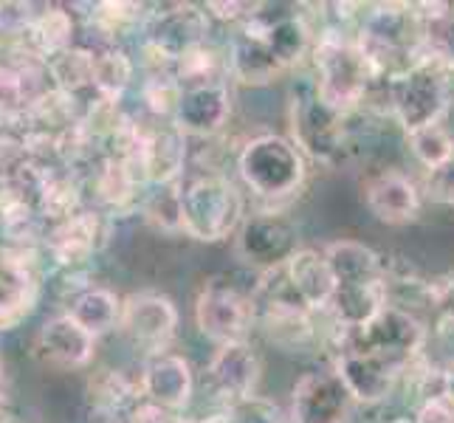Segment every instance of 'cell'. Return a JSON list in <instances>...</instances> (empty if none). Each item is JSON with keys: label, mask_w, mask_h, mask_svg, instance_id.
<instances>
[{"label": "cell", "mask_w": 454, "mask_h": 423, "mask_svg": "<svg viewBox=\"0 0 454 423\" xmlns=\"http://www.w3.org/2000/svg\"><path fill=\"white\" fill-rule=\"evenodd\" d=\"M356 43L381 85H389L427 59L418 6H372L356 28Z\"/></svg>", "instance_id": "6da1fadb"}, {"label": "cell", "mask_w": 454, "mask_h": 423, "mask_svg": "<svg viewBox=\"0 0 454 423\" xmlns=\"http://www.w3.org/2000/svg\"><path fill=\"white\" fill-rule=\"evenodd\" d=\"M310 57L313 71H317L313 93L344 116H353L358 107H364L372 88L381 85L375 80L364 51L358 49L356 31L348 35V31L327 28L313 43Z\"/></svg>", "instance_id": "7a4b0ae2"}, {"label": "cell", "mask_w": 454, "mask_h": 423, "mask_svg": "<svg viewBox=\"0 0 454 423\" xmlns=\"http://www.w3.org/2000/svg\"><path fill=\"white\" fill-rule=\"evenodd\" d=\"M243 195L221 172L181 184V231L198 243H221L243 226Z\"/></svg>", "instance_id": "3957f363"}, {"label": "cell", "mask_w": 454, "mask_h": 423, "mask_svg": "<svg viewBox=\"0 0 454 423\" xmlns=\"http://www.w3.org/2000/svg\"><path fill=\"white\" fill-rule=\"evenodd\" d=\"M243 184L262 200H283L296 195L305 181V155L294 138L265 133L246 141L238 155Z\"/></svg>", "instance_id": "277c9868"}, {"label": "cell", "mask_w": 454, "mask_h": 423, "mask_svg": "<svg viewBox=\"0 0 454 423\" xmlns=\"http://www.w3.org/2000/svg\"><path fill=\"white\" fill-rule=\"evenodd\" d=\"M424 341H427V327L415 313H410L401 305H387L379 317L362 327H350V331L339 327L336 348H356L372 356H381L384 362L395 364L401 372H406L420 358Z\"/></svg>", "instance_id": "5b68a950"}, {"label": "cell", "mask_w": 454, "mask_h": 423, "mask_svg": "<svg viewBox=\"0 0 454 423\" xmlns=\"http://www.w3.org/2000/svg\"><path fill=\"white\" fill-rule=\"evenodd\" d=\"M387 102L393 119L406 130V136L432 128V124H441L451 107V88L446 71L424 59L420 66L387 85Z\"/></svg>", "instance_id": "8992f818"}, {"label": "cell", "mask_w": 454, "mask_h": 423, "mask_svg": "<svg viewBox=\"0 0 454 423\" xmlns=\"http://www.w3.org/2000/svg\"><path fill=\"white\" fill-rule=\"evenodd\" d=\"M348 119L331 105H325L317 93H302L291 105V133L294 145L302 150L305 159L333 167L348 153Z\"/></svg>", "instance_id": "52a82bcc"}, {"label": "cell", "mask_w": 454, "mask_h": 423, "mask_svg": "<svg viewBox=\"0 0 454 423\" xmlns=\"http://www.w3.org/2000/svg\"><path fill=\"white\" fill-rule=\"evenodd\" d=\"M145 54L153 71H172L176 59L207 43L209 31V12H198L190 4L164 6L159 12H150L145 18Z\"/></svg>", "instance_id": "ba28073f"}, {"label": "cell", "mask_w": 454, "mask_h": 423, "mask_svg": "<svg viewBox=\"0 0 454 423\" xmlns=\"http://www.w3.org/2000/svg\"><path fill=\"white\" fill-rule=\"evenodd\" d=\"M257 322L254 300L246 296L229 279H209L195 300V325L198 331L217 341H246V333Z\"/></svg>", "instance_id": "9c48e42d"}, {"label": "cell", "mask_w": 454, "mask_h": 423, "mask_svg": "<svg viewBox=\"0 0 454 423\" xmlns=\"http://www.w3.org/2000/svg\"><path fill=\"white\" fill-rule=\"evenodd\" d=\"M119 331L136 350L145 353V358L164 353L178 333V308L169 296L155 291L130 294L121 302Z\"/></svg>", "instance_id": "30bf717a"}, {"label": "cell", "mask_w": 454, "mask_h": 423, "mask_svg": "<svg viewBox=\"0 0 454 423\" xmlns=\"http://www.w3.org/2000/svg\"><path fill=\"white\" fill-rule=\"evenodd\" d=\"M40 302V265L26 246L0 248V331H12Z\"/></svg>", "instance_id": "8fae6325"}, {"label": "cell", "mask_w": 454, "mask_h": 423, "mask_svg": "<svg viewBox=\"0 0 454 423\" xmlns=\"http://www.w3.org/2000/svg\"><path fill=\"white\" fill-rule=\"evenodd\" d=\"M353 398L336 372H305L291 393V423H344Z\"/></svg>", "instance_id": "7c38bea8"}, {"label": "cell", "mask_w": 454, "mask_h": 423, "mask_svg": "<svg viewBox=\"0 0 454 423\" xmlns=\"http://www.w3.org/2000/svg\"><path fill=\"white\" fill-rule=\"evenodd\" d=\"M333 372L341 379L344 389L350 393L353 403H381L393 396L401 379L395 364L384 362L381 356H372L356 348H336Z\"/></svg>", "instance_id": "4fadbf2b"}, {"label": "cell", "mask_w": 454, "mask_h": 423, "mask_svg": "<svg viewBox=\"0 0 454 423\" xmlns=\"http://www.w3.org/2000/svg\"><path fill=\"white\" fill-rule=\"evenodd\" d=\"M296 252V231L283 215L265 212L254 215L240 226L238 234V255L248 265H260L262 271L286 265Z\"/></svg>", "instance_id": "5bb4252c"}, {"label": "cell", "mask_w": 454, "mask_h": 423, "mask_svg": "<svg viewBox=\"0 0 454 423\" xmlns=\"http://www.w3.org/2000/svg\"><path fill=\"white\" fill-rule=\"evenodd\" d=\"M138 384H142L145 401L169 412H181L192 401V389H195L190 362L172 350L145 358L142 372H138Z\"/></svg>", "instance_id": "9a60e30c"}, {"label": "cell", "mask_w": 454, "mask_h": 423, "mask_svg": "<svg viewBox=\"0 0 454 423\" xmlns=\"http://www.w3.org/2000/svg\"><path fill=\"white\" fill-rule=\"evenodd\" d=\"M260 358L248 341H229L217 344V350L209 362V381L215 393L229 406L240 403L246 398H254V389L260 384Z\"/></svg>", "instance_id": "2e32d148"}, {"label": "cell", "mask_w": 454, "mask_h": 423, "mask_svg": "<svg viewBox=\"0 0 454 423\" xmlns=\"http://www.w3.org/2000/svg\"><path fill=\"white\" fill-rule=\"evenodd\" d=\"M364 200L375 221L387 226L412 223L420 212V190L401 169H381L364 184Z\"/></svg>", "instance_id": "e0dca14e"}, {"label": "cell", "mask_w": 454, "mask_h": 423, "mask_svg": "<svg viewBox=\"0 0 454 423\" xmlns=\"http://www.w3.org/2000/svg\"><path fill=\"white\" fill-rule=\"evenodd\" d=\"M229 116H231V93L229 85L221 82V85L184 90L176 107V116H172V124L184 136L209 138L223 130Z\"/></svg>", "instance_id": "ac0fdd59"}, {"label": "cell", "mask_w": 454, "mask_h": 423, "mask_svg": "<svg viewBox=\"0 0 454 423\" xmlns=\"http://www.w3.org/2000/svg\"><path fill=\"white\" fill-rule=\"evenodd\" d=\"M105 238H107L105 217L99 212L82 209L74 217H68V221L51 226L45 246H49V255L59 265H80L99 252L105 246Z\"/></svg>", "instance_id": "d6986e66"}, {"label": "cell", "mask_w": 454, "mask_h": 423, "mask_svg": "<svg viewBox=\"0 0 454 423\" xmlns=\"http://www.w3.org/2000/svg\"><path fill=\"white\" fill-rule=\"evenodd\" d=\"M93 344H97V336H90L68 310L51 317L37 333V353L49 364L66 370L85 367L93 358Z\"/></svg>", "instance_id": "ffe728a7"}, {"label": "cell", "mask_w": 454, "mask_h": 423, "mask_svg": "<svg viewBox=\"0 0 454 423\" xmlns=\"http://www.w3.org/2000/svg\"><path fill=\"white\" fill-rule=\"evenodd\" d=\"M184 167H186V136L176 124H153L147 130L142 161H138L145 184L153 186L181 184Z\"/></svg>", "instance_id": "44dd1931"}, {"label": "cell", "mask_w": 454, "mask_h": 423, "mask_svg": "<svg viewBox=\"0 0 454 423\" xmlns=\"http://www.w3.org/2000/svg\"><path fill=\"white\" fill-rule=\"evenodd\" d=\"M286 271H288V279L296 296H300L313 313L327 310L336 291V279H333L331 262H327L325 252H317V248H296L286 262Z\"/></svg>", "instance_id": "7402d4cb"}, {"label": "cell", "mask_w": 454, "mask_h": 423, "mask_svg": "<svg viewBox=\"0 0 454 423\" xmlns=\"http://www.w3.org/2000/svg\"><path fill=\"white\" fill-rule=\"evenodd\" d=\"M74 45V18L62 6H45L37 12L35 23L26 31L20 54L18 57H35L49 62L51 57L68 51Z\"/></svg>", "instance_id": "603a6c76"}, {"label": "cell", "mask_w": 454, "mask_h": 423, "mask_svg": "<svg viewBox=\"0 0 454 423\" xmlns=\"http://www.w3.org/2000/svg\"><path fill=\"white\" fill-rule=\"evenodd\" d=\"M325 257L331 262V271L339 286H364V282L387 279L381 257L370 246L358 240H336L325 248Z\"/></svg>", "instance_id": "cb8c5ba5"}, {"label": "cell", "mask_w": 454, "mask_h": 423, "mask_svg": "<svg viewBox=\"0 0 454 423\" xmlns=\"http://www.w3.org/2000/svg\"><path fill=\"white\" fill-rule=\"evenodd\" d=\"M424 57L443 71H454V4L418 6Z\"/></svg>", "instance_id": "d4e9b609"}, {"label": "cell", "mask_w": 454, "mask_h": 423, "mask_svg": "<svg viewBox=\"0 0 454 423\" xmlns=\"http://www.w3.org/2000/svg\"><path fill=\"white\" fill-rule=\"evenodd\" d=\"M90 184L93 192H97V200L105 203L107 209H128L138 192V184H145V178L136 164L105 155V159H99L97 169H93Z\"/></svg>", "instance_id": "484cf974"}, {"label": "cell", "mask_w": 454, "mask_h": 423, "mask_svg": "<svg viewBox=\"0 0 454 423\" xmlns=\"http://www.w3.org/2000/svg\"><path fill=\"white\" fill-rule=\"evenodd\" d=\"M172 74H176L181 90L221 85V82H226V76H229V57H223L207 40V43L195 45V49L184 51L176 59V66H172Z\"/></svg>", "instance_id": "4316f807"}, {"label": "cell", "mask_w": 454, "mask_h": 423, "mask_svg": "<svg viewBox=\"0 0 454 423\" xmlns=\"http://www.w3.org/2000/svg\"><path fill=\"white\" fill-rule=\"evenodd\" d=\"M68 313L85 327L90 336H102L107 331H114V327H119L121 300H119L114 291L99 288V286H90L82 294L74 296Z\"/></svg>", "instance_id": "83f0119b"}, {"label": "cell", "mask_w": 454, "mask_h": 423, "mask_svg": "<svg viewBox=\"0 0 454 423\" xmlns=\"http://www.w3.org/2000/svg\"><path fill=\"white\" fill-rule=\"evenodd\" d=\"M90 401L97 403L99 412L121 415L124 410H133L136 403H142V384L138 379H130L121 370H102L97 379L90 381Z\"/></svg>", "instance_id": "f1b7e54d"}, {"label": "cell", "mask_w": 454, "mask_h": 423, "mask_svg": "<svg viewBox=\"0 0 454 423\" xmlns=\"http://www.w3.org/2000/svg\"><path fill=\"white\" fill-rule=\"evenodd\" d=\"M93 66H97V51L80 49V45H71L68 51H62L45 62L51 88L71 93V97L88 88L93 90Z\"/></svg>", "instance_id": "f546056e"}, {"label": "cell", "mask_w": 454, "mask_h": 423, "mask_svg": "<svg viewBox=\"0 0 454 423\" xmlns=\"http://www.w3.org/2000/svg\"><path fill=\"white\" fill-rule=\"evenodd\" d=\"M76 212H82V186L68 172L51 169L40 190V217L54 226L68 221Z\"/></svg>", "instance_id": "4dcf8cb0"}, {"label": "cell", "mask_w": 454, "mask_h": 423, "mask_svg": "<svg viewBox=\"0 0 454 423\" xmlns=\"http://www.w3.org/2000/svg\"><path fill=\"white\" fill-rule=\"evenodd\" d=\"M133 59L121 49L97 51V66H93V93L99 99L119 102L121 93L133 82Z\"/></svg>", "instance_id": "1f68e13d"}, {"label": "cell", "mask_w": 454, "mask_h": 423, "mask_svg": "<svg viewBox=\"0 0 454 423\" xmlns=\"http://www.w3.org/2000/svg\"><path fill=\"white\" fill-rule=\"evenodd\" d=\"M406 145H410L412 155L424 169H434L454 159V136L443 124H432V128L410 133L406 136Z\"/></svg>", "instance_id": "d6a6232c"}, {"label": "cell", "mask_w": 454, "mask_h": 423, "mask_svg": "<svg viewBox=\"0 0 454 423\" xmlns=\"http://www.w3.org/2000/svg\"><path fill=\"white\" fill-rule=\"evenodd\" d=\"M181 85L172 71H153L145 85H142V99L145 107L155 119H172L176 116V107L181 102Z\"/></svg>", "instance_id": "836d02e7"}, {"label": "cell", "mask_w": 454, "mask_h": 423, "mask_svg": "<svg viewBox=\"0 0 454 423\" xmlns=\"http://www.w3.org/2000/svg\"><path fill=\"white\" fill-rule=\"evenodd\" d=\"M145 212L161 229H181V184L159 186V192L147 198Z\"/></svg>", "instance_id": "e575fe53"}, {"label": "cell", "mask_w": 454, "mask_h": 423, "mask_svg": "<svg viewBox=\"0 0 454 423\" xmlns=\"http://www.w3.org/2000/svg\"><path fill=\"white\" fill-rule=\"evenodd\" d=\"M142 12L145 6H138V4H97L93 23H97V28L105 31V35H116V31L142 20L145 18Z\"/></svg>", "instance_id": "d590c367"}, {"label": "cell", "mask_w": 454, "mask_h": 423, "mask_svg": "<svg viewBox=\"0 0 454 423\" xmlns=\"http://www.w3.org/2000/svg\"><path fill=\"white\" fill-rule=\"evenodd\" d=\"M226 423H283V418H279V410L271 401L254 396L240 403H231L226 410Z\"/></svg>", "instance_id": "8d00e7d4"}, {"label": "cell", "mask_w": 454, "mask_h": 423, "mask_svg": "<svg viewBox=\"0 0 454 423\" xmlns=\"http://www.w3.org/2000/svg\"><path fill=\"white\" fill-rule=\"evenodd\" d=\"M424 195L432 203H443V207H454V159L446 164L427 169L424 176Z\"/></svg>", "instance_id": "74e56055"}, {"label": "cell", "mask_w": 454, "mask_h": 423, "mask_svg": "<svg viewBox=\"0 0 454 423\" xmlns=\"http://www.w3.org/2000/svg\"><path fill=\"white\" fill-rule=\"evenodd\" d=\"M427 300L432 305V310L437 313V319L454 325V277H443L432 282L427 288Z\"/></svg>", "instance_id": "f35d334b"}, {"label": "cell", "mask_w": 454, "mask_h": 423, "mask_svg": "<svg viewBox=\"0 0 454 423\" xmlns=\"http://www.w3.org/2000/svg\"><path fill=\"white\" fill-rule=\"evenodd\" d=\"M415 423H454V406L443 398H424L415 412Z\"/></svg>", "instance_id": "ab89813d"}, {"label": "cell", "mask_w": 454, "mask_h": 423, "mask_svg": "<svg viewBox=\"0 0 454 423\" xmlns=\"http://www.w3.org/2000/svg\"><path fill=\"white\" fill-rule=\"evenodd\" d=\"M124 423H184V420L176 412L161 410V406H155L150 401H142V403H136L133 410L128 412Z\"/></svg>", "instance_id": "60d3db41"}, {"label": "cell", "mask_w": 454, "mask_h": 423, "mask_svg": "<svg viewBox=\"0 0 454 423\" xmlns=\"http://www.w3.org/2000/svg\"><path fill=\"white\" fill-rule=\"evenodd\" d=\"M437 396H443L454 406V362L441 370V389H437Z\"/></svg>", "instance_id": "b9f144b4"}, {"label": "cell", "mask_w": 454, "mask_h": 423, "mask_svg": "<svg viewBox=\"0 0 454 423\" xmlns=\"http://www.w3.org/2000/svg\"><path fill=\"white\" fill-rule=\"evenodd\" d=\"M6 396H9V375H6L4 358H0V401H6Z\"/></svg>", "instance_id": "7bdbcfd3"}, {"label": "cell", "mask_w": 454, "mask_h": 423, "mask_svg": "<svg viewBox=\"0 0 454 423\" xmlns=\"http://www.w3.org/2000/svg\"><path fill=\"white\" fill-rule=\"evenodd\" d=\"M0 423H18V418H14V412L6 406V401H0Z\"/></svg>", "instance_id": "ee69618b"}, {"label": "cell", "mask_w": 454, "mask_h": 423, "mask_svg": "<svg viewBox=\"0 0 454 423\" xmlns=\"http://www.w3.org/2000/svg\"><path fill=\"white\" fill-rule=\"evenodd\" d=\"M393 423H415V418H398V420H393Z\"/></svg>", "instance_id": "f6af8a7d"}, {"label": "cell", "mask_w": 454, "mask_h": 423, "mask_svg": "<svg viewBox=\"0 0 454 423\" xmlns=\"http://www.w3.org/2000/svg\"><path fill=\"white\" fill-rule=\"evenodd\" d=\"M184 423H186V420H184Z\"/></svg>", "instance_id": "bcb514c9"}]
</instances>
